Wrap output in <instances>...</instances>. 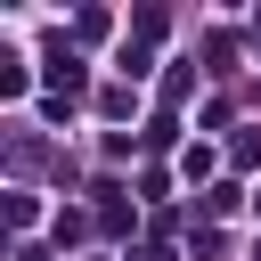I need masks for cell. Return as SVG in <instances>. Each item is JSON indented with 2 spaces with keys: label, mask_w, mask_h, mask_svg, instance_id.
I'll return each mask as SVG.
<instances>
[{
  "label": "cell",
  "mask_w": 261,
  "mask_h": 261,
  "mask_svg": "<svg viewBox=\"0 0 261 261\" xmlns=\"http://www.w3.org/2000/svg\"><path fill=\"white\" fill-rule=\"evenodd\" d=\"M253 261H261V253H253Z\"/></svg>",
  "instance_id": "cell-1"
}]
</instances>
